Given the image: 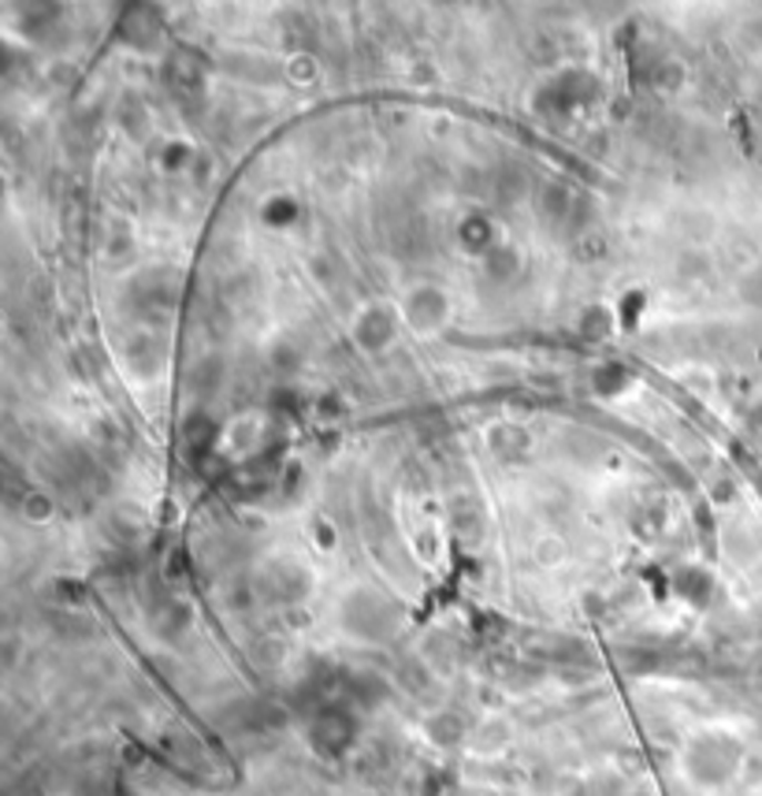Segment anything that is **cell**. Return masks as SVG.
<instances>
[{
	"label": "cell",
	"instance_id": "6da1fadb",
	"mask_svg": "<svg viewBox=\"0 0 762 796\" xmlns=\"http://www.w3.org/2000/svg\"><path fill=\"white\" fill-rule=\"evenodd\" d=\"M740 752L733 740L725 737H695L692 745H688V756H684V767L692 774L695 782H722L729 770L736 767Z\"/></svg>",
	"mask_w": 762,
	"mask_h": 796
},
{
	"label": "cell",
	"instance_id": "7a4b0ae2",
	"mask_svg": "<svg viewBox=\"0 0 762 796\" xmlns=\"http://www.w3.org/2000/svg\"><path fill=\"white\" fill-rule=\"evenodd\" d=\"M395 622H398L395 607H390L384 596H376V592L362 588L346 599V625H350L357 636H365V641L387 636L390 629H395Z\"/></svg>",
	"mask_w": 762,
	"mask_h": 796
},
{
	"label": "cell",
	"instance_id": "3957f363",
	"mask_svg": "<svg viewBox=\"0 0 762 796\" xmlns=\"http://www.w3.org/2000/svg\"><path fill=\"white\" fill-rule=\"evenodd\" d=\"M357 737V722L343 707H321L309 722V745L321 756H343Z\"/></svg>",
	"mask_w": 762,
	"mask_h": 796
},
{
	"label": "cell",
	"instance_id": "277c9868",
	"mask_svg": "<svg viewBox=\"0 0 762 796\" xmlns=\"http://www.w3.org/2000/svg\"><path fill=\"white\" fill-rule=\"evenodd\" d=\"M406 321L413 332L428 335L447 321V294L439 286H417V291L406 299Z\"/></svg>",
	"mask_w": 762,
	"mask_h": 796
},
{
	"label": "cell",
	"instance_id": "5b68a950",
	"mask_svg": "<svg viewBox=\"0 0 762 796\" xmlns=\"http://www.w3.org/2000/svg\"><path fill=\"white\" fill-rule=\"evenodd\" d=\"M354 335H357V346H365V350H384L387 339H390V313L379 310V305L365 310L362 316H357Z\"/></svg>",
	"mask_w": 762,
	"mask_h": 796
},
{
	"label": "cell",
	"instance_id": "8992f818",
	"mask_svg": "<svg viewBox=\"0 0 762 796\" xmlns=\"http://www.w3.org/2000/svg\"><path fill=\"white\" fill-rule=\"evenodd\" d=\"M268 585H272V596L294 603L309 592V573L298 570L294 562H280V566H272V573H268Z\"/></svg>",
	"mask_w": 762,
	"mask_h": 796
},
{
	"label": "cell",
	"instance_id": "52a82bcc",
	"mask_svg": "<svg viewBox=\"0 0 762 796\" xmlns=\"http://www.w3.org/2000/svg\"><path fill=\"white\" fill-rule=\"evenodd\" d=\"M536 209H539V216H543L547 224H566L569 212H573V198H569V190L562 183H547V187H539Z\"/></svg>",
	"mask_w": 762,
	"mask_h": 796
},
{
	"label": "cell",
	"instance_id": "ba28073f",
	"mask_svg": "<svg viewBox=\"0 0 762 796\" xmlns=\"http://www.w3.org/2000/svg\"><path fill=\"white\" fill-rule=\"evenodd\" d=\"M528 190H532V183H528V175L514 164L499 168L495 179H491V194H495V201H502V205H517V201H525Z\"/></svg>",
	"mask_w": 762,
	"mask_h": 796
},
{
	"label": "cell",
	"instance_id": "9c48e42d",
	"mask_svg": "<svg viewBox=\"0 0 762 796\" xmlns=\"http://www.w3.org/2000/svg\"><path fill=\"white\" fill-rule=\"evenodd\" d=\"M450 514H454V533H458L461 544H473V540H480L484 536V517L480 511H476V503H454L450 506Z\"/></svg>",
	"mask_w": 762,
	"mask_h": 796
},
{
	"label": "cell",
	"instance_id": "30bf717a",
	"mask_svg": "<svg viewBox=\"0 0 762 796\" xmlns=\"http://www.w3.org/2000/svg\"><path fill=\"white\" fill-rule=\"evenodd\" d=\"M491 451L499 454V459H521L528 451V436L517 424H502V429L491 432Z\"/></svg>",
	"mask_w": 762,
	"mask_h": 796
},
{
	"label": "cell",
	"instance_id": "8fae6325",
	"mask_svg": "<svg viewBox=\"0 0 762 796\" xmlns=\"http://www.w3.org/2000/svg\"><path fill=\"white\" fill-rule=\"evenodd\" d=\"M428 737L436 740V745H458V740L465 737V726H461V718L458 715H436V718H428Z\"/></svg>",
	"mask_w": 762,
	"mask_h": 796
},
{
	"label": "cell",
	"instance_id": "7c38bea8",
	"mask_svg": "<svg viewBox=\"0 0 762 796\" xmlns=\"http://www.w3.org/2000/svg\"><path fill=\"white\" fill-rule=\"evenodd\" d=\"M298 365H302V354H298V346H291V343H275L268 350V369L275 376H294L298 373Z\"/></svg>",
	"mask_w": 762,
	"mask_h": 796
},
{
	"label": "cell",
	"instance_id": "4fadbf2b",
	"mask_svg": "<svg viewBox=\"0 0 762 796\" xmlns=\"http://www.w3.org/2000/svg\"><path fill=\"white\" fill-rule=\"evenodd\" d=\"M287 75H291V82L309 87V82L321 79V63H316V57H309V52H298V57H291V63H287Z\"/></svg>",
	"mask_w": 762,
	"mask_h": 796
},
{
	"label": "cell",
	"instance_id": "5bb4252c",
	"mask_svg": "<svg viewBox=\"0 0 762 796\" xmlns=\"http://www.w3.org/2000/svg\"><path fill=\"white\" fill-rule=\"evenodd\" d=\"M112 533L120 540H138L142 536V514H134L131 506H123V511L112 514Z\"/></svg>",
	"mask_w": 762,
	"mask_h": 796
},
{
	"label": "cell",
	"instance_id": "9a60e30c",
	"mask_svg": "<svg viewBox=\"0 0 762 796\" xmlns=\"http://www.w3.org/2000/svg\"><path fill=\"white\" fill-rule=\"evenodd\" d=\"M517 264H521V261H517V253L514 250H491L488 253V272L495 275V280H510V275L517 272Z\"/></svg>",
	"mask_w": 762,
	"mask_h": 796
},
{
	"label": "cell",
	"instance_id": "2e32d148",
	"mask_svg": "<svg viewBox=\"0 0 762 796\" xmlns=\"http://www.w3.org/2000/svg\"><path fill=\"white\" fill-rule=\"evenodd\" d=\"M309 272L316 275V283H321V286H335L338 283V264H335V258H327V253H324V258L309 261Z\"/></svg>",
	"mask_w": 762,
	"mask_h": 796
},
{
	"label": "cell",
	"instance_id": "e0dca14e",
	"mask_svg": "<svg viewBox=\"0 0 762 796\" xmlns=\"http://www.w3.org/2000/svg\"><path fill=\"white\" fill-rule=\"evenodd\" d=\"M681 75H684V71H681V68H677V63H673V60H666V63H662V68H659V71H654V82H659V87H662V90H677V87H681Z\"/></svg>",
	"mask_w": 762,
	"mask_h": 796
},
{
	"label": "cell",
	"instance_id": "ac0fdd59",
	"mask_svg": "<svg viewBox=\"0 0 762 796\" xmlns=\"http://www.w3.org/2000/svg\"><path fill=\"white\" fill-rule=\"evenodd\" d=\"M23 514L30 517V522H45V517L52 514V503L45 495H30L23 503Z\"/></svg>",
	"mask_w": 762,
	"mask_h": 796
},
{
	"label": "cell",
	"instance_id": "d6986e66",
	"mask_svg": "<svg viewBox=\"0 0 762 796\" xmlns=\"http://www.w3.org/2000/svg\"><path fill=\"white\" fill-rule=\"evenodd\" d=\"M123 127H126V131H131V134H142L145 131V112L142 109H138V101L131 98V101H126V112H123Z\"/></svg>",
	"mask_w": 762,
	"mask_h": 796
},
{
	"label": "cell",
	"instance_id": "ffe728a7",
	"mask_svg": "<svg viewBox=\"0 0 762 796\" xmlns=\"http://www.w3.org/2000/svg\"><path fill=\"white\" fill-rule=\"evenodd\" d=\"M607 328H610V313L607 310H591L585 316V335H607Z\"/></svg>",
	"mask_w": 762,
	"mask_h": 796
},
{
	"label": "cell",
	"instance_id": "44dd1931",
	"mask_svg": "<svg viewBox=\"0 0 762 796\" xmlns=\"http://www.w3.org/2000/svg\"><path fill=\"white\" fill-rule=\"evenodd\" d=\"M539 558L543 562H558V555H562V544H558V540H539Z\"/></svg>",
	"mask_w": 762,
	"mask_h": 796
},
{
	"label": "cell",
	"instance_id": "7402d4cb",
	"mask_svg": "<svg viewBox=\"0 0 762 796\" xmlns=\"http://www.w3.org/2000/svg\"><path fill=\"white\" fill-rule=\"evenodd\" d=\"M744 299L748 302H762V275H755V280L744 283Z\"/></svg>",
	"mask_w": 762,
	"mask_h": 796
}]
</instances>
